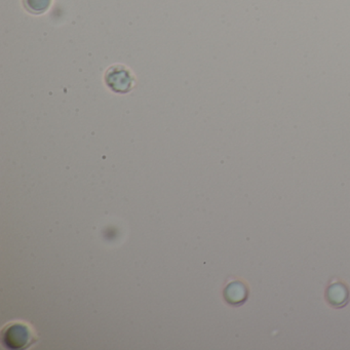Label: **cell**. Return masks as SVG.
<instances>
[{
	"instance_id": "6da1fadb",
	"label": "cell",
	"mask_w": 350,
	"mask_h": 350,
	"mask_svg": "<svg viewBox=\"0 0 350 350\" xmlns=\"http://www.w3.org/2000/svg\"><path fill=\"white\" fill-rule=\"evenodd\" d=\"M38 341V334L23 321H11L1 329V342L10 350L28 349Z\"/></svg>"
},
{
	"instance_id": "7a4b0ae2",
	"label": "cell",
	"mask_w": 350,
	"mask_h": 350,
	"mask_svg": "<svg viewBox=\"0 0 350 350\" xmlns=\"http://www.w3.org/2000/svg\"><path fill=\"white\" fill-rule=\"evenodd\" d=\"M105 81L114 93L126 94L134 88L135 79L131 71L124 66H113L107 71Z\"/></svg>"
},
{
	"instance_id": "3957f363",
	"label": "cell",
	"mask_w": 350,
	"mask_h": 350,
	"mask_svg": "<svg viewBox=\"0 0 350 350\" xmlns=\"http://www.w3.org/2000/svg\"><path fill=\"white\" fill-rule=\"evenodd\" d=\"M327 301L331 306L340 308L345 306L349 301V291L343 282H336L329 284L325 293Z\"/></svg>"
},
{
	"instance_id": "277c9868",
	"label": "cell",
	"mask_w": 350,
	"mask_h": 350,
	"mask_svg": "<svg viewBox=\"0 0 350 350\" xmlns=\"http://www.w3.org/2000/svg\"><path fill=\"white\" fill-rule=\"evenodd\" d=\"M249 291L243 282L234 280L224 291L225 300L231 305H241L247 300Z\"/></svg>"
},
{
	"instance_id": "5b68a950",
	"label": "cell",
	"mask_w": 350,
	"mask_h": 350,
	"mask_svg": "<svg viewBox=\"0 0 350 350\" xmlns=\"http://www.w3.org/2000/svg\"><path fill=\"white\" fill-rule=\"evenodd\" d=\"M23 3L25 9L34 15L46 13L52 5V0H23Z\"/></svg>"
}]
</instances>
